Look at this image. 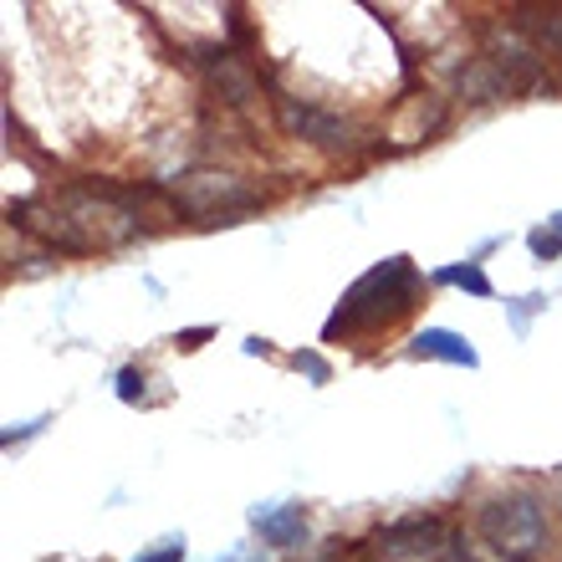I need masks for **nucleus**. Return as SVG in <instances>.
Wrapping results in <instances>:
<instances>
[{
	"instance_id": "nucleus-1",
	"label": "nucleus",
	"mask_w": 562,
	"mask_h": 562,
	"mask_svg": "<svg viewBox=\"0 0 562 562\" xmlns=\"http://www.w3.org/2000/svg\"><path fill=\"white\" fill-rule=\"evenodd\" d=\"M425 292V277L409 256H389L379 261L373 271L342 292V302L333 307V317L323 323V342H353V338H373V333H384L404 317V312L419 302Z\"/></svg>"
},
{
	"instance_id": "nucleus-15",
	"label": "nucleus",
	"mask_w": 562,
	"mask_h": 562,
	"mask_svg": "<svg viewBox=\"0 0 562 562\" xmlns=\"http://www.w3.org/2000/svg\"><path fill=\"white\" fill-rule=\"evenodd\" d=\"M119 400L123 404H144V369H123L119 373Z\"/></svg>"
},
{
	"instance_id": "nucleus-10",
	"label": "nucleus",
	"mask_w": 562,
	"mask_h": 562,
	"mask_svg": "<svg viewBox=\"0 0 562 562\" xmlns=\"http://www.w3.org/2000/svg\"><path fill=\"white\" fill-rule=\"evenodd\" d=\"M409 353L415 358H440V363H456V369H475V363H481L471 342L460 338V333H450V327H425V333H415Z\"/></svg>"
},
{
	"instance_id": "nucleus-16",
	"label": "nucleus",
	"mask_w": 562,
	"mask_h": 562,
	"mask_svg": "<svg viewBox=\"0 0 562 562\" xmlns=\"http://www.w3.org/2000/svg\"><path fill=\"white\" fill-rule=\"evenodd\" d=\"M134 562H184V537H169V542H159L154 552H144Z\"/></svg>"
},
{
	"instance_id": "nucleus-19",
	"label": "nucleus",
	"mask_w": 562,
	"mask_h": 562,
	"mask_svg": "<svg viewBox=\"0 0 562 562\" xmlns=\"http://www.w3.org/2000/svg\"><path fill=\"white\" fill-rule=\"evenodd\" d=\"M42 425H46V419H31V425L11 429V435H5V445H15V440H31V435H42Z\"/></svg>"
},
{
	"instance_id": "nucleus-11",
	"label": "nucleus",
	"mask_w": 562,
	"mask_h": 562,
	"mask_svg": "<svg viewBox=\"0 0 562 562\" xmlns=\"http://www.w3.org/2000/svg\"><path fill=\"white\" fill-rule=\"evenodd\" d=\"M517 26L532 36L542 57H562V5H552V11H517Z\"/></svg>"
},
{
	"instance_id": "nucleus-17",
	"label": "nucleus",
	"mask_w": 562,
	"mask_h": 562,
	"mask_svg": "<svg viewBox=\"0 0 562 562\" xmlns=\"http://www.w3.org/2000/svg\"><path fill=\"white\" fill-rule=\"evenodd\" d=\"M537 307H548L542 296H521V302H512V323H517V333H527V317H532Z\"/></svg>"
},
{
	"instance_id": "nucleus-6",
	"label": "nucleus",
	"mask_w": 562,
	"mask_h": 562,
	"mask_svg": "<svg viewBox=\"0 0 562 562\" xmlns=\"http://www.w3.org/2000/svg\"><path fill=\"white\" fill-rule=\"evenodd\" d=\"M450 542H456V532L440 517H404V521L379 527V548L394 552V558H435Z\"/></svg>"
},
{
	"instance_id": "nucleus-4",
	"label": "nucleus",
	"mask_w": 562,
	"mask_h": 562,
	"mask_svg": "<svg viewBox=\"0 0 562 562\" xmlns=\"http://www.w3.org/2000/svg\"><path fill=\"white\" fill-rule=\"evenodd\" d=\"M481 57L496 67V72L512 82V98H527V92H542V52L521 26H486V52Z\"/></svg>"
},
{
	"instance_id": "nucleus-2",
	"label": "nucleus",
	"mask_w": 562,
	"mask_h": 562,
	"mask_svg": "<svg viewBox=\"0 0 562 562\" xmlns=\"http://www.w3.org/2000/svg\"><path fill=\"white\" fill-rule=\"evenodd\" d=\"M169 205L179 215H194V221L236 225L240 215H256V210L267 205V194L251 190L240 175H184L169 190Z\"/></svg>"
},
{
	"instance_id": "nucleus-3",
	"label": "nucleus",
	"mask_w": 562,
	"mask_h": 562,
	"mask_svg": "<svg viewBox=\"0 0 562 562\" xmlns=\"http://www.w3.org/2000/svg\"><path fill=\"white\" fill-rule=\"evenodd\" d=\"M475 527H481V537H486L491 548L512 562L521 552L542 548V537H548V506L537 502V496H527V491L521 496H496V502H486L475 512Z\"/></svg>"
},
{
	"instance_id": "nucleus-7",
	"label": "nucleus",
	"mask_w": 562,
	"mask_h": 562,
	"mask_svg": "<svg viewBox=\"0 0 562 562\" xmlns=\"http://www.w3.org/2000/svg\"><path fill=\"white\" fill-rule=\"evenodd\" d=\"M200 61L210 67V88L221 92V103L240 108V103H251L256 98V72L231 52V46H205V57Z\"/></svg>"
},
{
	"instance_id": "nucleus-13",
	"label": "nucleus",
	"mask_w": 562,
	"mask_h": 562,
	"mask_svg": "<svg viewBox=\"0 0 562 562\" xmlns=\"http://www.w3.org/2000/svg\"><path fill=\"white\" fill-rule=\"evenodd\" d=\"M527 246H532L537 261H558L562 256V215H552L548 225H537L532 236H527Z\"/></svg>"
},
{
	"instance_id": "nucleus-20",
	"label": "nucleus",
	"mask_w": 562,
	"mask_h": 562,
	"mask_svg": "<svg viewBox=\"0 0 562 562\" xmlns=\"http://www.w3.org/2000/svg\"><path fill=\"white\" fill-rule=\"evenodd\" d=\"M512 562H527V558H512Z\"/></svg>"
},
{
	"instance_id": "nucleus-18",
	"label": "nucleus",
	"mask_w": 562,
	"mask_h": 562,
	"mask_svg": "<svg viewBox=\"0 0 562 562\" xmlns=\"http://www.w3.org/2000/svg\"><path fill=\"white\" fill-rule=\"evenodd\" d=\"M205 338H210V327H190V333H179L175 338V348H200Z\"/></svg>"
},
{
	"instance_id": "nucleus-12",
	"label": "nucleus",
	"mask_w": 562,
	"mask_h": 562,
	"mask_svg": "<svg viewBox=\"0 0 562 562\" xmlns=\"http://www.w3.org/2000/svg\"><path fill=\"white\" fill-rule=\"evenodd\" d=\"M435 281H445V286H465L471 296H491V277L481 271V261H465V267H440V271H435Z\"/></svg>"
},
{
	"instance_id": "nucleus-9",
	"label": "nucleus",
	"mask_w": 562,
	"mask_h": 562,
	"mask_svg": "<svg viewBox=\"0 0 562 562\" xmlns=\"http://www.w3.org/2000/svg\"><path fill=\"white\" fill-rule=\"evenodd\" d=\"M456 92H460V103L486 108V103H502V98H512V82H506V77L496 72L486 57H471L465 67H460V77H456Z\"/></svg>"
},
{
	"instance_id": "nucleus-5",
	"label": "nucleus",
	"mask_w": 562,
	"mask_h": 562,
	"mask_svg": "<svg viewBox=\"0 0 562 562\" xmlns=\"http://www.w3.org/2000/svg\"><path fill=\"white\" fill-rule=\"evenodd\" d=\"M277 119L292 138H307V144H323V148H353V134H358L348 119L327 113V108L296 103V98H277Z\"/></svg>"
},
{
	"instance_id": "nucleus-8",
	"label": "nucleus",
	"mask_w": 562,
	"mask_h": 562,
	"mask_svg": "<svg viewBox=\"0 0 562 562\" xmlns=\"http://www.w3.org/2000/svg\"><path fill=\"white\" fill-rule=\"evenodd\" d=\"M251 527L261 532L267 548H281V552H292L307 542V517H302V506H251Z\"/></svg>"
},
{
	"instance_id": "nucleus-14",
	"label": "nucleus",
	"mask_w": 562,
	"mask_h": 562,
	"mask_svg": "<svg viewBox=\"0 0 562 562\" xmlns=\"http://www.w3.org/2000/svg\"><path fill=\"white\" fill-rule=\"evenodd\" d=\"M292 369H296V373H307L312 384H327V379H333V369H327V358H323V353H292Z\"/></svg>"
}]
</instances>
